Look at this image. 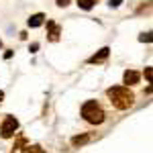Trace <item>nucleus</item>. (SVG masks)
I'll use <instances>...</instances> for the list:
<instances>
[{"instance_id":"nucleus-1","label":"nucleus","mask_w":153,"mask_h":153,"mask_svg":"<svg viewBox=\"0 0 153 153\" xmlns=\"http://www.w3.org/2000/svg\"><path fill=\"white\" fill-rule=\"evenodd\" d=\"M106 96L110 98V102L117 106L118 110H127L135 102V94L131 92L127 86H112L106 90Z\"/></svg>"},{"instance_id":"nucleus-2","label":"nucleus","mask_w":153,"mask_h":153,"mask_svg":"<svg viewBox=\"0 0 153 153\" xmlns=\"http://www.w3.org/2000/svg\"><path fill=\"white\" fill-rule=\"evenodd\" d=\"M82 117H84V120H88L90 125H100V123H104L106 112L102 110V106L98 104L96 100H88V102H84V106H82Z\"/></svg>"},{"instance_id":"nucleus-3","label":"nucleus","mask_w":153,"mask_h":153,"mask_svg":"<svg viewBox=\"0 0 153 153\" xmlns=\"http://www.w3.org/2000/svg\"><path fill=\"white\" fill-rule=\"evenodd\" d=\"M16 131H19V120H16L14 117H6V118H4V123H2V129H0L2 139H10Z\"/></svg>"},{"instance_id":"nucleus-4","label":"nucleus","mask_w":153,"mask_h":153,"mask_svg":"<svg viewBox=\"0 0 153 153\" xmlns=\"http://www.w3.org/2000/svg\"><path fill=\"white\" fill-rule=\"evenodd\" d=\"M139 74L137 71H133V70H127L125 71V76H123V80H125V84H127V88L129 86H135V84H139Z\"/></svg>"},{"instance_id":"nucleus-5","label":"nucleus","mask_w":153,"mask_h":153,"mask_svg":"<svg viewBox=\"0 0 153 153\" xmlns=\"http://www.w3.org/2000/svg\"><path fill=\"white\" fill-rule=\"evenodd\" d=\"M108 53H110V49H108V47H102L98 53H96V55H92V57L88 59V63H102V61L108 57Z\"/></svg>"},{"instance_id":"nucleus-6","label":"nucleus","mask_w":153,"mask_h":153,"mask_svg":"<svg viewBox=\"0 0 153 153\" xmlns=\"http://www.w3.org/2000/svg\"><path fill=\"white\" fill-rule=\"evenodd\" d=\"M47 29H49V39H51V41H57V39H59V33H61V29H59V27L53 23V21H47Z\"/></svg>"},{"instance_id":"nucleus-7","label":"nucleus","mask_w":153,"mask_h":153,"mask_svg":"<svg viewBox=\"0 0 153 153\" xmlns=\"http://www.w3.org/2000/svg\"><path fill=\"white\" fill-rule=\"evenodd\" d=\"M43 21H45V14H43V12H37V14H33V16L29 19V27H33V29H35V27H41Z\"/></svg>"},{"instance_id":"nucleus-8","label":"nucleus","mask_w":153,"mask_h":153,"mask_svg":"<svg viewBox=\"0 0 153 153\" xmlns=\"http://www.w3.org/2000/svg\"><path fill=\"white\" fill-rule=\"evenodd\" d=\"M96 2H98V0H78V6H80V8H84V10H90Z\"/></svg>"},{"instance_id":"nucleus-9","label":"nucleus","mask_w":153,"mask_h":153,"mask_svg":"<svg viewBox=\"0 0 153 153\" xmlns=\"http://www.w3.org/2000/svg\"><path fill=\"white\" fill-rule=\"evenodd\" d=\"M88 139H90L88 135H80V137H74V139H71V145H74V147H78V145H84V143H88Z\"/></svg>"},{"instance_id":"nucleus-10","label":"nucleus","mask_w":153,"mask_h":153,"mask_svg":"<svg viewBox=\"0 0 153 153\" xmlns=\"http://www.w3.org/2000/svg\"><path fill=\"white\" fill-rule=\"evenodd\" d=\"M151 39H153L151 33H143V35L139 37V41H143V43H145V41H147V43H151Z\"/></svg>"},{"instance_id":"nucleus-11","label":"nucleus","mask_w":153,"mask_h":153,"mask_svg":"<svg viewBox=\"0 0 153 153\" xmlns=\"http://www.w3.org/2000/svg\"><path fill=\"white\" fill-rule=\"evenodd\" d=\"M27 153H43L39 145H33V147H27Z\"/></svg>"},{"instance_id":"nucleus-12","label":"nucleus","mask_w":153,"mask_h":153,"mask_svg":"<svg viewBox=\"0 0 153 153\" xmlns=\"http://www.w3.org/2000/svg\"><path fill=\"white\" fill-rule=\"evenodd\" d=\"M151 78H153V70H151V68H145V80L151 82Z\"/></svg>"},{"instance_id":"nucleus-13","label":"nucleus","mask_w":153,"mask_h":153,"mask_svg":"<svg viewBox=\"0 0 153 153\" xmlns=\"http://www.w3.org/2000/svg\"><path fill=\"white\" fill-rule=\"evenodd\" d=\"M120 2H123V0H110V6L117 8V6H120Z\"/></svg>"},{"instance_id":"nucleus-14","label":"nucleus","mask_w":153,"mask_h":153,"mask_svg":"<svg viewBox=\"0 0 153 153\" xmlns=\"http://www.w3.org/2000/svg\"><path fill=\"white\" fill-rule=\"evenodd\" d=\"M70 4V0H57V6H68Z\"/></svg>"},{"instance_id":"nucleus-15","label":"nucleus","mask_w":153,"mask_h":153,"mask_svg":"<svg viewBox=\"0 0 153 153\" xmlns=\"http://www.w3.org/2000/svg\"><path fill=\"white\" fill-rule=\"evenodd\" d=\"M2 100H4V92L0 90V102H2Z\"/></svg>"},{"instance_id":"nucleus-16","label":"nucleus","mask_w":153,"mask_h":153,"mask_svg":"<svg viewBox=\"0 0 153 153\" xmlns=\"http://www.w3.org/2000/svg\"><path fill=\"white\" fill-rule=\"evenodd\" d=\"M0 47H2V43H0Z\"/></svg>"}]
</instances>
